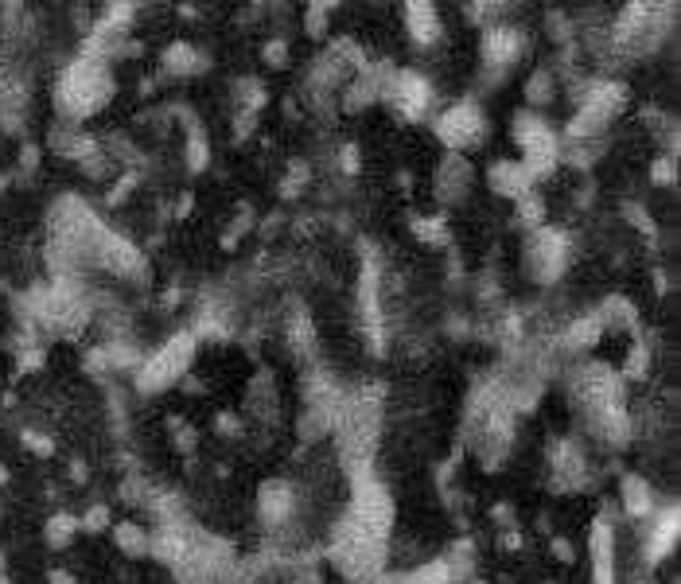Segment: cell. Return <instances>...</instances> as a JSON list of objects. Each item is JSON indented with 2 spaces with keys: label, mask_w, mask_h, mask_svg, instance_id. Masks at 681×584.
<instances>
[{
  "label": "cell",
  "mask_w": 681,
  "mask_h": 584,
  "mask_svg": "<svg viewBox=\"0 0 681 584\" xmlns=\"http://www.w3.org/2000/svg\"><path fill=\"white\" fill-rule=\"evenodd\" d=\"M113 542L125 549V553H133V557H144L148 546H152V534H148L144 526H137V522H117V526H113Z\"/></svg>",
  "instance_id": "obj_18"
},
{
  "label": "cell",
  "mask_w": 681,
  "mask_h": 584,
  "mask_svg": "<svg viewBox=\"0 0 681 584\" xmlns=\"http://www.w3.org/2000/svg\"><path fill=\"white\" fill-rule=\"evenodd\" d=\"M522 261H526V273H530L538 285H557V281L565 277L569 261H573V242H569L565 230H557V226L545 222L538 230H530Z\"/></svg>",
  "instance_id": "obj_5"
},
{
  "label": "cell",
  "mask_w": 681,
  "mask_h": 584,
  "mask_svg": "<svg viewBox=\"0 0 681 584\" xmlns=\"http://www.w3.org/2000/svg\"><path fill=\"white\" fill-rule=\"evenodd\" d=\"M409 230H413L425 246H440V242L448 238V222H444V215H417V219L409 222Z\"/></svg>",
  "instance_id": "obj_19"
},
{
  "label": "cell",
  "mask_w": 681,
  "mask_h": 584,
  "mask_svg": "<svg viewBox=\"0 0 681 584\" xmlns=\"http://www.w3.org/2000/svg\"><path fill=\"white\" fill-rule=\"evenodd\" d=\"M432 137L448 152L467 156L471 148H479L491 137V121H487V113L475 98H460V102L444 106L440 113H432Z\"/></svg>",
  "instance_id": "obj_4"
},
{
  "label": "cell",
  "mask_w": 681,
  "mask_h": 584,
  "mask_svg": "<svg viewBox=\"0 0 681 584\" xmlns=\"http://www.w3.org/2000/svg\"><path fill=\"white\" fill-rule=\"evenodd\" d=\"M514 145H518V160L534 180H545L561 168V133L541 113L526 110L514 117Z\"/></svg>",
  "instance_id": "obj_3"
},
{
  "label": "cell",
  "mask_w": 681,
  "mask_h": 584,
  "mask_svg": "<svg viewBox=\"0 0 681 584\" xmlns=\"http://www.w3.org/2000/svg\"><path fill=\"white\" fill-rule=\"evenodd\" d=\"M650 183H654V187H674V183H678V164H674L670 152H662V156L650 160Z\"/></svg>",
  "instance_id": "obj_22"
},
{
  "label": "cell",
  "mask_w": 681,
  "mask_h": 584,
  "mask_svg": "<svg viewBox=\"0 0 681 584\" xmlns=\"http://www.w3.org/2000/svg\"><path fill=\"white\" fill-rule=\"evenodd\" d=\"M619 491H623V511H627V518H639V522H646L650 514L658 511V495H654L650 479H643V475H635V472L623 475Z\"/></svg>",
  "instance_id": "obj_15"
},
{
  "label": "cell",
  "mask_w": 681,
  "mask_h": 584,
  "mask_svg": "<svg viewBox=\"0 0 681 584\" xmlns=\"http://www.w3.org/2000/svg\"><path fill=\"white\" fill-rule=\"evenodd\" d=\"M471 187H475V164H471V156L444 152V156L436 160V168H432V191H436V199H440L444 207H456V203H464Z\"/></svg>",
  "instance_id": "obj_9"
},
{
  "label": "cell",
  "mask_w": 681,
  "mask_h": 584,
  "mask_svg": "<svg viewBox=\"0 0 681 584\" xmlns=\"http://www.w3.org/2000/svg\"><path fill=\"white\" fill-rule=\"evenodd\" d=\"M78 530H82V526H78V518H74V514H55V518L47 522V542H51L55 549L71 546Z\"/></svg>",
  "instance_id": "obj_21"
},
{
  "label": "cell",
  "mask_w": 681,
  "mask_h": 584,
  "mask_svg": "<svg viewBox=\"0 0 681 584\" xmlns=\"http://www.w3.org/2000/svg\"><path fill=\"white\" fill-rule=\"evenodd\" d=\"M4 74H8V67H4V59H0V82H4Z\"/></svg>",
  "instance_id": "obj_26"
},
{
  "label": "cell",
  "mask_w": 681,
  "mask_h": 584,
  "mask_svg": "<svg viewBox=\"0 0 681 584\" xmlns=\"http://www.w3.org/2000/svg\"><path fill=\"white\" fill-rule=\"evenodd\" d=\"M401 28H405V36L413 39L417 47H432V43L444 39V16L429 0H409L401 8Z\"/></svg>",
  "instance_id": "obj_11"
},
{
  "label": "cell",
  "mask_w": 681,
  "mask_h": 584,
  "mask_svg": "<svg viewBox=\"0 0 681 584\" xmlns=\"http://www.w3.org/2000/svg\"><path fill=\"white\" fill-rule=\"evenodd\" d=\"M674 546H678V507H658V511L646 518V534H643L646 565L666 561Z\"/></svg>",
  "instance_id": "obj_10"
},
{
  "label": "cell",
  "mask_w": 681,
  "mask_h": 584,
  "mask_svg": "<svg viewBox=\"0 0 681 584\" xmlns=\"http://www.w3.org/2000/svg\"><path fill=\"white\" fill-rule=\"evenodd\" d=\"M160 63H164L168 74H191L199 71V67H195V63H199V51H195L191 39H172V43L160 51Z\"/></svg>",
  "instance_id": "obj_16"
},
{
  "label": "cell",
  "mask_w": 681,
  "mask_h": 584,
  "mask_svg": "<svg viewBox=\"0 0 681 584\" xmlns=\"http://www.w3.org/2000/svg\"><path fill=\"white\" fill-rule=\"evenodd\" d=\"M331 12H335V0L308 4V12H304V32L312 39H323L327 36V24H331Z\"/></svg>",
  "instance_id": "obj_20"
},
{
  "label": "cell",
  "mask_w": 681,
  "mask_h": 584,
  "mask_svg": "<svg viewBox=\"0 0 681 584\" xmlns=\"http://www.w3.org/2000/svg\"><path fill=\"white\" fill-rule=\"evenodd\" d=\"M386 102L394 106L405 121H425L436 113V82H432L429 74L413 71V67H405V71H394V82H390V90H386Z\"/></svg>",
  "instance_id": "obj_6"
},
{
  "label": "cell",
  "mask_w": 681,
  "mask_h": 584,
  "mask_svg": "<svg viewBox=\"0 0 681 584\" xmlns=\"http://www.w3.org/2000/svg\"><path fill=\"white\" fill-rule=\"evenodd\" d=\"M199 359V339L191 331L168 335L160 347H152L137 366V390L141 394H164L172 386H180L191 374V366Z\"/></svg>",
  "instance_id": "obj_2"
},
{
  "label": "cell",
  "mask_w": 681,
  "mask_h": 584,
  "mask_svg": "<svg viewBox=\"0 0 681 584\" xmlns=\"http://www.w3.org/2000/svg\"><path fill=\"white\" fill-rule=\"evenodd\" d=\"M4 479H8V468H4V464H0V483H4Z\"/></svg>",
  "instance_id": "obj_25"
},
{
  "label": "cell",
  "mask_w": 681,
  "mask_h": 584,
  "mask_svg": "<svg viewBox=\"0 0 681 584\" xmlns=\"http://www.w3.org/2000/svg\"><path fill=\"white\" fill-rule=\"evenodd\" d=\"M588 553H592V581L615 584L619 569H615V530L608 518H596L592 534H588Z\"/></svg>",
  "instance_id": "obj_13"
},
{
  "label": "cell",
  "mask_w": 681,
  "mask_h": 584,
  "mask_svg": "<svg viewBox=\"0 0 681 584\" xmlns=\"http://www.w3.org/2000/svg\"><path fill=\"white\" fill-rule=\"evenodd\" d=\"M561 351L569 355H584V351H596L604 343V320L600 312H584V316H573L565 328H561Z\"/></svg>",
  "instance_id": "obj_14"
},
{
  "label": "cell",
  "mask_w": 681,
  "mask_h": 584,
  "mask_svg": "<svg viewBox=\"0 0 681 584\" xmlns=\"http://www.w3.org/2000/svg\"><path fill=\"white\" fill-rule=\"evenodd\" d=\"M553 98H557V78H553V71H545V67H534L530 82H526V102H530V110L538 113L541 106H549Z\"/></svg>",
  "instance_id": "obj_17"
},
{
  "label": "cell",
  "mask_w": 681,
  "mask_h": 584,
  "mask_svg": "<svg viewBox=\"0 0 681 584\" xmlns=\"http://www.w3.org/2000/svg\"><path fill=\"white\" fill-rule=\"evenodd\" d=\"M51 584H74V577L67 569H51Z\"/></svg>",
  "instance_id": "obj_24"
},
{
  "label": "cell",
  "mask_w": 681,
  "mask_h": 584,
  "mask_svg": "<svg viewBox=\"0 0 681 584\" xmlns=\"http://www.w3.org/2000/svg\"><path fill=\"white\" fill-rule=\"evenodd\" d=\"M487 187L506 199V203H518L522 195H530L538 180L526 172V164L522 160H491V168H487Z\"/></svg>",
  "instance_id": "obj_12"
},
{
  "label": "cell",
  "mask_w": 681,
  "mask_h": 584,
  "mask_svg": "<svg viewBox=\"0 0 681 584\" xmlns=\"http://www.w3.org/2000/svg\"><path fill=\"white\" fill-rule=\"evenodd\" d=\"M117 94V82H113V67L94 59V55H74L71 63L59 71L55 78V110L63 113L67 121H86L94 113H102Z\"/></svg>",
  "instance_id": "obj_1"
},
{
  "label": "cell",
  "mask_w": 681,
  "mask_h": 584,
  "mask_svg": "<svg viewBox=\"0 0 681 584\" xmlns=\"http://www.w3.org/2000/svg\"><path fill=\"white\" fill-rule=\"evenodd\" d=\"M526 51H530V36L518 24H506V20L487 24L483 36H479V59H483L487 71H510Z\"/></svg>",
  "instance_id": "obj_8"
},
{
  "label": "cell",
  "mask_w": 681,
  "mask_h": 584,
  "mask_svg": "<svg viewBox=\"0 0 681 584\" xmlns=\"http://www.w3.org/2000/svg\"><path fill=\"white\" fill-rule=\"evenodd\" d=\"M261 59H265V67L281 71V67L288 63V39L285 36H269L265 39V47H261Z\"/></svg>",
  "instance_id": "obj_23"
},
{
  "label": "cell",
  "mask_w": 681,
  "mask_h": 584,
  "mask_svg": "<svg viewBox=\"0 0 681 584\" xmlns=\"http://www.w3.org/2000/svg\"><path fill=\"white\" fill-rule=\"evenodd\" d=\"M257 518L265 530L273 534H292L296 518H300V491L292 479H269L257 491Z\"/></svg>",
  "instance_id": "obj_7"
}]
</instances>
